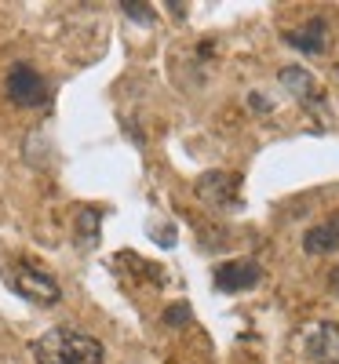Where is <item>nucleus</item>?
Returning <instances> with one entry per match:
<instances>
[{
    "instance_id": "14",
    "label": "nucleus",
    "mask_w": 339,
    "mask_h": 364,
    "mask_svg": "<svg viewBox=\"0 0 339 364\" xmlns=\"http://www.w3.org/2000/svg\"><path fill=\"white\" fill-rule=\"evenodd\" d=\"M252 106H256V109H270V102H266V99H259V95H252Z\"/></svg>"
},
{
    "instance_id": "5",
    "label": "nucleus",
    "mask_w": 339,
    "mask_h": 364,
    "mask_svg": "<svg viewBox=\"0 0 339 364\" xmlns=\"http://www.w3.org/2000/svg\"><path fill=\"white\" fill-rule=\"evenodd\" d=\"M237 190H241V178L237 175H223V171H208L197 182V193L212 204V208H237Z\"/></svg>"
},
{
    "instance_id": "12",
    "label": "nucleus",
    "mask_w": 339,
    "mask_h": 364,
    "mask_svg": "<svg viewBox=\"0 0 339 364\" xmlns=\"http://www.w3.org/2000/svg\"><path fill=\"white\" fill-rule=\"evenodd\" d=\"M120 8H125V15H128V18H135V22H142V26H150V22H153V11H150L146 4H132V0H125Z\"/></svg>"
},
{
    "instance_id": "2",
    "label": "nucleus",
    "mask_w": 339,
    "mask_h": 364,
    "mask_svg": "<svg viewBox=\"0 0 339 364\" xmlns=\"http://www.w3.org/2000/svg\"><path fill=\"white\" fill-rule=\"evenodd\" d=\"M8 281L19 295H26L29 302H37V306H55L58 299H63V288H58L55 277H48L44 269H37L33 262H11L8 269Z\"/></svg>"
},
{
    "instance_id": "6",
    "label": "nucleus",
    "mask_w": 339,
    "mask_h": 364,
    "mask_svg": "<svg viewBox=\"0 0 339 364\" xmlns=\"http://www.w3.org/2000/svg\"><path fill=\"white\" fill-rule=\"evenodd\" d=\"M259 281V266L252 259H237V262H223L215 269V288L219 291H244Z\"/></svg>"
},
{
    "instance_id": "8",
    "label": "nucleus",
    "mask_w": 339,
    "mask_h": 364,
    "mask_svg": "<svg viewBox=\"0 0 339 364\" xmlns=\"http://www.w3.org/2000/svg\"><path fill=\"white\" fill-rule=\"evenodd\" d=\"M303 248L311 252V255H328V252H335V248H339V215H335V219H325V223H318V226L306 230Z\"/></svg>"
},
{
    "instance_id": "4",
    "label": "nucleus",
    "mask_w": 339,
    "mask_h": 364,
    "mask_svg": "<svg viewBox=\"0 0 339 364\" xmlns=\"http://www.w3.org/2000/svg\"><path fill=\"white\" fill-rule=\"evenodd\" d=\"M303 350L314 364H339V324L318 321L303 331Z\"/></svg>"
},
{
    "instance_id": "9",
    "label": "nucleus",
    "mask_w": 339,
    "mask_h": 364,
    "mask_svg": "<svg viewBox=\"0 0 339 364\" xmlns=\"http://www.w3.org/2000/svg\"><path fill=\"white\" fill-rule=\"evenodd\" d=\"M281 84L292 91V95L299 99V102H321V91H318V80L306 73V70H299V66H285L281 70Z\"/></svg>"
},
{
    "instance_id": "11",
    "label": "nucleus",
    "mask_w": 339,
    "mask_h": 364,
    "mask_svg": "<svg viewBox=\"0 0 339 364\" xmlns=\"http://www.w3.org/2000/svg\"><path fill=\"white\" fill-rule=\"evenodd\" d=\"M168 328H182V324H190V306L187 302H175V306H168L165 310V317H161Z\"/></svg>"
},
{
    "instance_id": "7",
    "label": "nucleus",
    "mask_w": 339,
    "mask_h": 364,
    "mask_svg": "<svg viewBox=\"0 0 339 364\" xmlns=\"http://www.w3.org/2000/svg\"><path fill=\"white\" fill-rule=\"evenodd\" d=\"M285 41H288L296 51H303V55H321L325 44H328V22H325V18H311L306 26L292 29Z\"/></svg>"
},
{
    "instance_id": "1",
    "label": "nucleus",
    "mask_w": 339,
    "mask_h": 364,
    "mask_svg": "<svg viewBox=\"0 0 339 364\" xmlns=\"http://www.w3.org/2000/svg\"><path fill=\"white\" fill-rule=\"evenodd\" d=\"M37 364H103V343L77 328H51L33 343Z\"/></svg>"
},
{
    "instance_id": "13",
    "label": "nucleus",
    "mask_w": 339,
    "mask_h": 364,
    "mask_svg": "<svg viewBox=\"0 0 339 364\" xmlns=\"http://www.w3.org/2000/svg\"><path fill=\"white\" fill-rule=\"evenodd\" d=\"M328 284H332V291H335V295H339V266H335V269H332V277H328Z\"/></svg>"
},
{
    "instance_id": "3",
    "label": "nucleus",
    "mask_w": 339,
    "mask_h": 364,
    "mask_svg": "<svg viewBox=\"0 0 339 364\" xmlns=\"http://www.w3.org/2000/svg\"><path fill=\"white\" fill-rule=\"evenodd\" d=\"M4 91H8V99L15 106H26V109L48 102V80H44L41 70H33L29 63H11V70L4 77Z\"/></svg>"
},
{
    "instance_id": "10",
    "label": "nucleus",
    "mask_w": 339,
    "mask_h": 364,
    "mask_svg": "<svg viewBox=\"0 0 339 364\" xmlns=\"http://www.w3.org/2000/svg\"><path fill=\"white\" fill-rule=\"evenodd\" d=\"M99 219H103V211H99V208H80V215H77L80 245H91V240L99 237Z\"/></svg>"
}]
</instances>
